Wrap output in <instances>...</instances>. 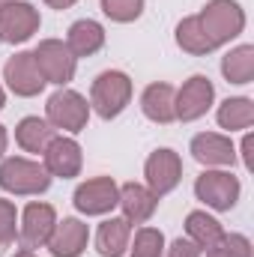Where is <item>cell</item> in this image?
I'll list each match as a JSON object with an SVG mask.
<instances>
[{
    "mask_svg": "<svg viewBox=\"0 0 254 257\" xmlns=\"http://www.w3.org/2000/svg\"><path fill=\"white\" fill-rule=\"evenodd\" d=\"M197 21L206 39L212 42V48H221L245 30V9L236 0H209L197 12Z\"/></svg>",
    "mask_w": 254,
    "mask_h": 257,
    "instance_id": "obj_1",
    "label": "cell"
},
{
    "mask_svg": "<svg viewBox=\"0 0 254 257\" xmlns=\"http://www.w3.org/2000/svg\"><path fill=\"white\" fill-rule=\"evenodd\" d=\"M132 102V78L120 69L99 72L90 84V111H96L102 120L120 117Z\"/></svg>",
    "mask_w": 254,
    "mask_h": 257,
    "instance_id": "obj_2",
    "label": "cell"
},
{
    "mask_svg": "<svg viewBox=\"0 0 254 257\" xmlns=\"http://www.w3.org/2000/svg\"><path fill=\"white\" fill-rule=\"evenodd\" d=\"M51 174L45 171L42 162L24 159V156H9L0 162V189L18 197H30V194H42L51 186Z\"/></svg>",
    "mask_w": 254,
    "mask_h": 257,
    "instance_id": "obj_3",
    "label": "cell"
},
{
    "mask_svg": "<svg viewBox=\"0 0 254 257\" xmlns=\"http://www.w3.org/2000/svg\"><path fill=\"white\" fill-rule=\"evenodd\" d=\"M194 194L200 203H206L215 212H230L242 194V183L233 171L224 168H206L197 180H194Z\"/></svg>",
    "mask_w": 254,
    "mask_h": 257,
    "instance_id": "obj_4",
    "label": "cell"
},
{
    "mask_svg": "<svg viewBox=\"0 0 254 257\" xmlns=\"http://www.w3.org/2000/svg\"><path fill=\"white\" fill-rule=\"evenodd\" d=\"M45 120L54 128L66 132V135H78V132H84L87 123H90V102H87L78 90L60 87L57 93L48 96Z\"/></svg>",
    "mask_w": 254,
    "mask_h": 257,
    "instance_id": "obj_5",
    "label": "cell"
},
{
    "mask_svg": "<svg viewBox=\"0 0 254 257\" xmlns=\"http://www.w3.org/2000/svg\"><path fill=\"white\" fill-rule=\"evenodd\" d=\"M54 224H57V209L51 203H42V200H33L24 206L21 212V224H18V242L24 251H36V248H45L51 233H54Z\"/></svg>",
    "mask_w": 254,
    "mask_h": 257,
    "instance_id": "obj_6",
    "label": "cell"
},
{
    "mask_svg": "<svg viewBox=\"0 0 254 257\" xmlns=\"http://www.w3.org/2000/svg\"><path fill=\"white\" fill-rule=\"evenodd\" d=\"M33 60L39 66L45 84H57V87H66L78 69V60L72 57V51L66 48L63 39H42L33 48Z\"/></svg>",
    "mask_w": 254,
    "mask_h": 257,
    "instance_id": "obj_7",
    "label": "cell"
},
{
    "mask_svg": "<svg viewBox=\"0 0 254 257\" xmlns=\"http://www.w3.org/2000/svg\"><path fill=\"white\" fill-rule=\"evenodd\" d=\"M144 180H147V189L159 200L165 194H171L183 180V159H180V153H174L168 147L150 153V159L144 162Z\"/></svg>",
    "mask_w": 254,
    "mask_h": 257,
    "instance_id": "obj_8",
    "label": "cell"
},
{
    "mask_svg": "<svg viewBox=\"0 0 254 257\" xmlns=\"http://www.w3.org/2000/svg\"><path fill=\"white\" fill-rule=\"evenodd\" d=\"M39 24H42V18H39V9L33 3L12 0L0 9V42L21 45L39 30Z\"/></svg>",
    "mask_w": 254,
    "mask_h": 257,
    "instance_id": "obj_9",
    "label": "cell"
},
{
    "mask_svg": "<svg viewBox=\"0 0 254 257\" xmlns=\"http://www.w3.org/2000/svg\"><path fill=\"white\" fill-rule=\"evenodd\" d=\"M215 102V87L206 75H191L189 81L177 90V99H174V111H177V120L180 123H194L200 120Z\"/></svg>",
    "mask_w": 254,
    "mask_h": 257,
    "instance_id": "obj_10",
    "label": "cell"
},
{
    "mask_svg": "<svg viewBox=\"0 0 254 257\" xmlns=\"http://www.w3.org/2000/svg\"><path fill=\"white\" fill-rule=\"evenodd\" d=\"M117 200H120V186L111 177H93L81 183L72 194V203L81 215H108L117 206Z\"/></svg>",
    "mask_w": 254,
    "mask_h": 257,
    "instance_id": "obj_11",
    "label": "cell"
},
{
    "mask_svg": "<svg viewBox=\"0 0 254 257\" xmlns=\"http://www.w3.org/2000/svg\"><path fill=\"white\" fill-rule=\"evenodd\" d=\"M3 81H6V87L15 93V96H21V99H33V96H39L42 90H45V78H42V72H39V66L33 60V51H18V54H12L6 66H3Z\"/></svg>",
    "mask_w": 254,
    "mask_h": 257,
    "instance_id": "obj_12",
    "label": "cell"
},
{
    "mask_svg": "<svg viewBox=\"0 0 254 257\" xmlns=\"http://www.w3.org/2000/svg\"><path fill=\"white\" fill-rule=\"evenodd\" d=\"M42 165L51 177H60V180H72L81 174V165H84V153H81V144L69 135H54L51 144L45 147L42 153Z\"/></svg>",
    "mask_w": 254,
    "mask_h": 257,
    "instance_id": "obj_13",
    "label": "cell"
},
{
    "mask_svg": "<svg viewBox=\"0 0 254 257\" xmlns=\"http://www.w3.org/2000/svg\"><path fill=\"white\" fill-rule=\"evenodd\" d=\"M191 159L200 162L203 168H233L236 165V147L227 135L221 132H200L191 138V147H189Z\"/></svg>",
    "mask_w": 254,
    "mask_h": 257,
    "instance_id": "obj_14",
    "label": "cell"
},
{
    "mask_svg": "<svg viewBox=\"0 0 254 257\" xmlns=\"http://www.w3.org/2000/svg\"><path fill=\"white\" fill-rule=\"evenodd\" d=\"M87 242H90V227L81 218L66 215L63 221L54 224V233L48 239V251L54 257H81L87 251Z\"/></svg>",
    "mask_w": 254,
    "mask_h": 257,
    "instance_id": "obj_15",
    "label": "cell"
},
{
    "mask_svg": "<svg viewBox=\"0 0 254 257\" xmlns=\"http://www.w3.org/2000/svg\"><path fill=\"white\" fill-rule=\"evenodd\" d=\"M174 99H177V87H171L168 81H156V84H147L144 93H141V111L150 123H159V126H168L177 120V111H174Z\"/></svg>",
    "mask_w": 254,
    "mask_h": 257,
    "instance_id": "obj_16",
    "label": "cell"
},
{
    "mask_svg": "<svg viewBox=\"0 0 254 257\" xmlns=\"http://www.w3.org/2000/svg\"><path fill=\"white\" fill-rule=\"evenodd\" d=\"M117 206L123 209V218L129 224H147L159 206V197L141 183H123L120 186V200Z\"/></svg>",
    "mask_w": 254,
    "mask_h": 257,
    "instance_id": "obj_17",
    "label": "cell"
},
{
    "mask_svg": "<svg viewBox=\"0 0 254 257\" xmlns=\"http://www.w3.org/2000/svg\"><path fill=\"white\" fill-rule=\"evenodd\" d=\"M102 45H105V27L93 18H78L66 33V48L72 51L75 60L93 57L96 51H102Z\"/></svg>",
    "mask_w": 254,
    "mask_h": 257,
    "instance_id": "obj_18",
    "label": "cell"
},
{
    "mask_svg": "<svg viewBox=\"0 0 254 257\" xmlns=\"http://www.w3.org/2000/svg\"><path fill=\"white\" fill-rule=\"evenodd\" d=\"M129 242H132V224L126 218H105L96 230V251L102 257H123L129 251Z\"/></svg>",
    "mask_w": 254,
    "mask_h": 257,
    "instance_id": "obj_19",
    "label": "cell"
},
{
    "mask_svg": "<svg viewBox=\"0 0 254 257\" xmlns=\"http://www.w3.org/2000/svg\"><path fill=\"white\" fill-rule=\"evenodd\" d=\"M54 135H57V128L51 126L45 117H24V120L15 126V144H18L24 153L42 156Z\"/></svg>",
    "mask_w": 254,
    "mask_h": 257,
    "instance_id": "obj_20",
    "label": "cell"
},
{
    "mask_svg": "<svg viewBox=\"0 0 254 257\" xmlns=\"http://www.w3.org/2000/svg\"><path fill=\"white\" fill-rule=\"evenodd\" d=\"M186 236H189L200 251H206L209 245H215L224 236V227L206 209H191L189 215H186Z\"/></svg>",
    "mask_w": 254,
    "mask_h": 257,
    "instance_id": "obj_21",
    "label": "cell"
},
{
    "mask_svg": "<svg viewBox=\"0 0 254 257\" xmlns=\"http://www.w3.org/2000/svg\"><path fill=\"white\" fill-rule=\"evenodd\" d=\"M215 120H218V126L227 128V132H245L254 123V102L248 96H230V99H224L218 105Z\"/></svg>",
    "mask_w": 254,
    "mask_h": 257,
    "instance_id": "obj_22",
    "label": "cell"
},
{
    "mask_svg": "<svg viewBox=\"0 0 254 257\" xmlns=\"http://www.w3.org/2000/svg\"><path fill=\"white\" fill-rule=\"evenodd\" d=\"M221 75L230 84H251L254 81V45H236L221 57Z\"/></svg>",
    "mask_w": 254,
    "mask_h": 257,
    "instance_id": "obj_23",
    "label": "cell"
},
{
    "mask_svg": "<svg viewBox=\"0 0 254 257\" xmlns=\"http://www.w3.org/2000/svg\"><path fill=\"white\" fill-rule=\"evenodd\" d=\"M177 45H180L186 54H194V57H203V54L215 51L212 42L206 39V33H203L197 15H189V18H183V21L177 24Z\"/></svg>",
    "mask_w": 254,
    "mask_h": 257,
    "instance_id": "obj_24",
    "label": "cell"
},
{
    "mask_svg": "<svg viewBox=\"0 0 254 257\" xmlns=\"http://www.w3.org/2000/svg\"><path fill=\"white\" fill-rule=\"evenodd\" d=\"M165 251V233L159 227H138L135 242H129V257H162Z\"/></svg>",
    "mask_w": 254,
    "mask_h": 257,
    "instance_id": "obj_25",
    "label": "cell"
},
{
    "mask_svg": "<svg viewBox=\"0 0 254 257\" xmlns=\"http://www.w3.org/2000/svg\"><path fill=\"white\" fill-rule=\"evenodd\" d=\"M144 3L147 0H99L105 18L117 21V24H132L144 15Z\"/></svg>",
    "mask_w": 254,
    "mask_h": 257,
    "instance_id": "obj_26",
    "label": "cell"
},
{
    "mask_svg": "<svg viewBox=\"0 0 254 257\" xmlns=\"http://www.w3.org/2000/svg\"><path fill=\"white\" fill-rule=\"evenodd\" d=\"M251 239L242 233H224L215 245H209L203 254L206 257H251Z\"/></svg>",
    "mask_w": 254,
    "mask_h": 257,
    "instance_id": "obj_27",
    "label": "cell"
},
{
    "mask_svg": "<svg viewBox=\"0 0 254 257\" xmlns=\"http://www.w3.org/2000/svg\"><path fill=\"white\" fill-rule=\"evenodd\" d=\"M15 224H18V209H15V203L6 200V197H0V251L15 242V236H18V227H15Z\"/></svg>",
    "mask_w": 254,
    "mask_h": 257,
    "instance_id": "obj_28",
    "label": "cell"
},
{
    "mask_svg": "<svg viewBox=\"0 0 254 257\" xmlns=\"http://www.w3.org/2000/svg\"><path fill=\"white\" fill-rule=\"evenodd\" d=\"M200 254H203V251L191 242L189 236H177V239L162 251V257H200Z\"/></svg>",
    "mask_w": 254,
    "mask_h": 257,
    "instance_id": "obj_29",
    "label": "cell"
},
{
    "mask_svg": "<svg viewBox=\"0 0 254 257\" xmlns=\"http://www.w3.org/2000/svg\"><path fill=\"white\" fill-rule=\"evenodd\" d=\"M239 150H242V162H245V168L251 171V156H248V150H251V135H245V141H242Z\"/></svg>",
    "mask_w": 254,
    "mask_h": 257,
    "instance_id": "obj_30",
    "label": "cell"
},
{
    "mask_svg": "<svg viewBox=\"0 0 254 257\" xmlns=\"http://www.w3.org/2000/svg\"><path fill=\"white\" fill-rule=\"evenodd\" d=\"M45 3H48L51 9H69V6H75L78 0H45Z\"/></svg>",
    "mask_w": 254,
    "mask_h": 257,
    "instance_id": "obj_31",
    "label": "cell"
},
{
    "mask_svg": "<svg viewBox=\"0 0 254 257\" xmlns=\"http://www.w3.org/2000/svg\"><path fill=\"white\" fill-rule=\"evenodd\" d=\"M6 147H9V132H6V126H0V159L6 153Z\"/></svg>",
    "mask_w": 254,
    "mask_h": 257,
    "instance_id": "obj_32",
    "label": "cell"
},
{
    "mask_svg": "<svg viewBox=\"0 0 254 257\" xmlns=\"http://www.w3.org/2000/svg\"><path fill=\"white\" fill-rule=\"evenodd\" d=\"M12 257H36V254H33V251H24V248H21V251H15Z\"/></svg>",
    "mask_w": 254,
    "mask_h": 257,
    "instance_id": "obj_33",
    "label": "cell"
},
{
    "mask_svg": "<svg viewBox=\"0 0 254 257\" xmlns=\"http://www.w3.org/2000/svg\"><path fill=\"white\" fill-rule=\"evenodd\" d=\"M3 105H6V93H3V84H0V111H3Z\"/></svg>",
    "mask_w": 254,
    "mask_h": 257,
    "instance_id": "obj_34",
    "label": "cell"
},
{
    "mask_svg": "<svg viewBox=\"0 0 254 257\" xmlns=\"http://www.w3.org/2000/svg\"><path fill=\"white\" fill-rule=\"evenodd\" d=\"M6 3H12V0H0V9H3V6H6Z\"/></svg>",
    "mask_w": 254,
    "mask_h": 257,
    "instance_id": "obj_35",
    "label": "cell"
}]
</instances>
